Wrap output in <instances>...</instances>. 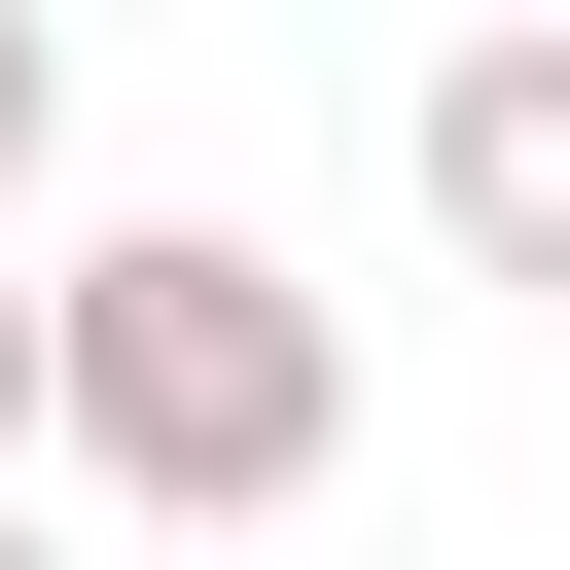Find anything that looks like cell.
I'll return each mask as SVG.
<instances>
[{"label": "cell", "mask_w": 570, "mask_h": 570, "mask_svg": "<svg viewBox=\"0 0 570 570\" xmlns=\"http://www.w3.org/2000/svg\"><path fill=\"white\" fill-rule=\"evenodd\" d=\"M36 285H71V499L285 534V499L356 463V321H321L249 214H107V249H36Z\"/></svg>", "instance_id": "cell-1"}, {"label": "cell", "mask_w": 570, "mask_h": 570, "mask_svg": "<svg viewBox=\"0 0 570 570\" xmlns=\"http://www.w3.org/2000/svg\"><path fill=\"white\" fill-rule=\"evenodd\" d=\"M392 178H428V249H463V285H534V321H570V0H499V36H428V107H392Z\"/></svg>", "instance_id": "cell-2"}, {"label": "cell", "mask_w": 570, "mask_h": 570, "mask_svg": "<svg viewBox=\"0 0 570 570\" xmlns=\"http://www.w3.org/2000/svg\"><path fill=\"white\" fill-rule=\"evenodd\" d=\"M71 463V285H0V499Z\"/></svg>", "instance_id": "cell-3"}, {"label": "cell", "mask_w": 570, "mask_h": 570, "mask_svg": "<svg viewBox=\"0 0 570 570\" xmlns=\"http://www.w3.org/2000/svg\"><path fill=\"white\" fill-rule=\"evenodd\" d=\"M36 178H71V36L0 0V214H36Z\"/></svg>", "instance_id": "cell-4"}, {"label": "cell", "mask_w": 570, "mask_h": 570, "mask_svg": "<svg viewBox=\"0 0 570 570\" xmlns=\"http://www.w3.org/2000/svg\"><path fill=\"white\" fill-rule=\"evenodd\" d=\"M0 570H36V499H0Z\"/></svg>", "instance_id": "cell-5"}]
</instances>
